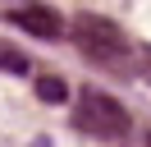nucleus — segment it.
Wrapping results in <instances>:
<instances>
[{"label": "nucleus", "instance_id": "nucleus-1", "mask_svg": "<svg viewBox=\"0 0 151 147\" xmlns=\"http://www.w3.org/2000/svg\"><path fill=\"white\" fill-rule=\"evenodd\" d=\"M73 129L87 138H124L128 133V110L101 87H83L78 97V110H73Z\"/></svg>", "mask_w": 151, "mask_h": 147}, {"label": "nucleus", "instance_id": "nucleus-2", "mask_svg": "<svg viewBox=\"0 0 151 147\" xmlns=\"http://www.w3.org/2000/svg\"><path fill=\"white\" fill-rule=\"evenodd\" d=\"M69 32H73V41L83 46L87 55H96V60H119V55L128 51V37H124L110 18H101V14H78Z\"/></svg>", "mask_w": 151, "mask_h": 147}, {"label": "nucleus", "instance_id": "nucleus-3", "mask_svg": "<svg viewBox=\"0 0 151 147\" xmlns=\"http://www.w3.org/2000/svg\"><path fill=\"white\" fill-rule=\"evenodd\" d=\"M5 18L14 28H23L28 37H41V41H60L64 37V18L50 5H41V0H9L5 5Z\"/></svg>", "mask_w": 151, "mask_h": 147}, {"label": "nucleus", "instance_id": "nucleus-4", "mask_svg": "<svg viewBox=\"0 0 151 147\" xmlns=\"http://www.w3.org/2000/svg\"><path fill=\"white\" fill-rule=\"evenodd\" d=\"M37 97L50 101V106H60V101L69 97V87H64V78H55V74H41L37 78Z\"/></svg>", "mask_w": 151, "mask_h": 147}, {"label": "nucleus", "instance_id": "nucleus-5", "mask_svg": "<svg viewBox=\"0 0 151 147\" xmlns=\"http://www.w3.org/2000/svg\"><path fill=\"white\" fill-rule=\"evenodd\" d=\"M0 69H5V74H28L32 64H28V55H23V51H14L9 41H0Z\"/></svg>", "mask_w": 151, "mask_h": 147}, {"label": "nucleus", "instance_id": "nucleus-6", "mask_svg": "<svg viewBox=\"0 0 151 147\" xmlns=\"http://www.w3.org/2000/svg\"><path fill=\"white\" fill-rule=\"evenodd\" d=\"M142 83H147V87H151V64H142Z\"/></svg>", "mask_w": 151, "mask_h": 147}]
</instances>
